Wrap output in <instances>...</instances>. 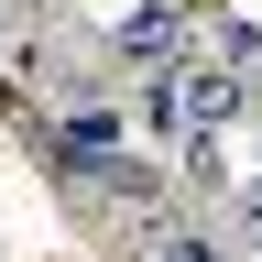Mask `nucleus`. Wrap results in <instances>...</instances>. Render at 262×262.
I'll use <instances>...</instances> for the list:
<instances>
[{
    "label": "nucleus",
    "instance_id": "nucleus-6",
    "mask_svg": "<svg viewBox=\"0 0 262 262\" xmlns=\"http://www.w3.org/2000/svg\"><path fill=\"white\" fill-rule=\"evenodd\" d=\"M229 208H241V219H262V164H251L241 186H229Z\"/></svg>",
    "mask_w": 262,
    "mask_h": 262
},
{
    "label": "nucleus",
    "instance_id": "nucleus-5",
    "mask_svg": "<svg viewBox=\"0 0 262 262\" xmlns=\"http://www.w3.org/2000/svg\"><path fill=\"white\" fill-rule=\"evenodd\" d=\"M110 241H120L131 262H219V241H196L186 219H142V208H131V219L110 229Z\"/></svg>",
    "mask_w": 262,
    "mask_h": 262
},
{
    "label": "nucleus",
    "instance_id": "nucleus-2",
    "mask_svg": "<svg viewBox=\"0 0 262 262\" xmlns=\"http://www.w3.org/2000/svg\"><path fill=\"white\" fill-rule=\"evenodd\" d=\"M110 55L142 66V77H153V66H175V55H186V0H131V11L110 22Z\"/></svg>",
    "mask_w": 262,
    "mask_h": 262
},
{
    "label": "nucleus",
    "instance_id": "nucleus-3",
    "mask_svg": "<svg viewBox=\"0 0 262 262\" xmlns=\"http://www.w3.org/2000/svg\"><path fill=\"white\" fill-rule=\"evenodd\" d=\"M66 175H77L88 196H110V208H153V196H164V164L153 153H110V142H98V153H66Z\"/></svg>",
    "mask_w": 262,
    "mask_h": 262
},
{
    "label": "nucleus",
    "instance_id": "nucleus-8",
    "mask_svg": "<svg viewBox=\"0 0 262 262\" xmlns=\"http://www.w3.org/2000/svg\"><path fill=\"white\" fill-rule=\"evenodd\" d=\"M241 229H251V262H262V219H241Z\"/></svg>",
    "mask_w": 262,
    "mask_h": 262
},
{
    "label": "nucleus",
    "instance_id": "nucleus-1",
    "mask_svg": "<svg viewBox=\"0 0 262 262\" xmlns=\"http://www.w3.org/2000/svg\"><path fill=\"white\" fill-rule=\"evenodd\" d=\"M164 77H175V110L208 120V131H229V120L251 110V66H229V55H219V66H186V55H175Z\"/></svg>",
    "mask_w": 262,
    "mask_h": 262
},
{
    "label": "nucleus",
    "instance_id": "nucleus-4",
    "mask_svg": "<svg viewBox=\"0 0 262 262\" xmlns=\"http://www.w3.org/2000/svg\"><path fill=\"white\" fill-rule=\"evenodd\" d=\"M164 153H175V175H186L196 196H229V186H241V164H229V131H208V120H186Z\"/></svg>",
    "mask_w": 262,
    "mask_h": 262
},
{
    "label": "nucleus",
    "instance_id": "nucleus-7",
    "mask_svg": "<svg viewBox=\"0 0 262 262\" xmlns=\"http://www.w3.org/2000/svg\"><path fill=\"white\" fill-rule=\"evenodd\" d=\"M11 33H22V0H0V55H11Z\"/></svg>",
    "mask_w": 262,
    "mask_h": 262
}]
</instances>
